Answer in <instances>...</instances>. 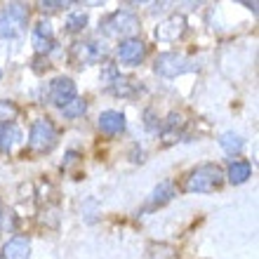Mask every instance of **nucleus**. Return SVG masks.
<instances>
[{
	"instance_id": "nucleus-1",
	"label": "nucleus",
	"mask_w": 259,
	"mask_h": 259,
	"mask_svg": "<svg viewBox=\"0 0 259 259\" xmlns=\"http://www.w3.org/2000/svg\"><path fill=\"white\" fill-rule=\"evenodd\" d=\"M224 184V172L214 163L198 165L184 179V191L189 193H212Z\"/></svg>"
},
{
	"instance_id": "nucleus-2",
	"label": "nucleus",
	"mask_w": 259,
	"mask_h": 259,
	"mask_svg": "<svg viewBox=\"0 0 259 259\" xmlns=\"http://www.w3.org/2000/svg\"><path fill=\"white\" fill-rule=\"evenodd\" d=\"M57 146V127L52 120L40 118L31 125V135H28V151L40 156V153H50Z\"/></svg>"
},
{
	"instance_id": "nucleus-3",
	"label": "nucleus",
	"mask_w": 259,
	"mask_h": 259,
	"mask_svg": "<svg viewBox=\"0 0 259 259\" xmlns=\"http://www.w3.org/2000/svg\"><path fill=\"white\" fill-rule=\"evenodd\" d=\"M28 21V10L21 3H10L0 10V38H17L21 35Z\"/></svg>"
},
{
	"instance_id": "nucleus-4",
	"label": "nucleus",
	"mask_w": 259,
	"mask_h": 259,
	"mask_svg": "<svg viewBox=\"0 0 259 259\" xmlns=\"http://www.w3.org/2000/svg\"><path fill=\"white\" fill-rule=\"evenodd\" d=\"M137 28H139V17L135 12H130V10H118L109 17V19H104L102 24V31L111 38H132L137 33Z\"/></svg>"
},
{
	"instance_id": "nucleus-5",
	"label": "nucleus",
	"mask_w": 259,
	"mask_h": 259,
	"mask_svg": "<svg viewBox=\"0 0 259 259\" xmlns=\"http://www.w3.org/2000/svg\"><path fill=\"white\" fill-rule=\"evenodd\" d=\"M198 64H193V59L182 55H175V52H165V55L156 57V64H153V71L163 78H177V75H184L189 71H196Z\"/></svg>"
},
{
	"instance_id": "nucleus-6",
	"label": "nucleus",
	"mask_w": 259,
	"mask_h": 259,
	"mask_svg": "<svg viewBox=\"0 0 259 259\" xmlns=\"http://www.w3.org/2000/svg\"><path fill=\"white\" fill-rule=\"evenodd\" d=\"M104 55H106V48L95 40H78V42H73V48H71V59H73L75 64H80V66L82 64L99 62Z\"/></svg>"
},
{
	"instance_id": "nucleus-7",
	"label": "nucleus",
	"mask_w": 259,
	"mask_h": 259,
	"mask_svg": "<svg viewBox=\"0 0 259 259\" xmlns=\"http://www.w3.org/2000/svg\"><path fill=\"white\" fill-rule=\"evenodd\" d=\"M146 57V45L139 38H127L118 45V59L127 66H137L142 64V59Z\"/></svg>"
},
{
	"instance_id": "nucleus-8",
	"label": "nucleus",
	"mask_w": 259,
	"mask_h": 259,
	"mask_svg": "<svg viewBox=\"0 0 259 259\" xmlns=\"http://www.w3.org/2000/svg\"><path fill=\"white\" fill-rule=\"evenodd\" d=\"M50 99L59 106V109H64L71 99H75V82L71 80V78H55V80L50 82Z\"/></svg>"
},
{
	"instance_id": "nucleus-9",
	"label": "nucleus",
	"mask_w": 259,
	"mask_h": 259,
	"mask_svg": "<svg viewBox=\"0 0 259 259\" xmlns=\"http://www.w3.org/2000/svg\"><path fill=\"white\" fill-rule=\"evenodd\" d=\"M31 40H33V48L38 55H48L50 50L55 48V31H52V24H50V21H38L33 26Z\"/></svg>"
},
{
	"instance_id": "nucleus-10",
	"label": "nucleus",
	"mask_w": 259,
	"mask_h": 259,
	"mask_svg": "<svg viewBox=\"0 0 259 259\" xmlns=\"http://www.w3.org/2000/svg\"><path fill=\"white\" fill-rule=\"evenodd\" d=\"M184 31H186V19L182 14H172L170 19H165L156 28V38L163 42H172V40H177V38H182Z\"/></svg>"
},
{
	"instance_id": "nucleus-11",
	"label": "nucleus",
	"mask_w": 259,
	"mask_h": 259,
	"mask_svg": "<svg viewBox=\"0 0 259 259\" xmlns=\"http://www.w3.org/2000/svg\"><path fill=\"white\" fill-rule=\"evenodd\" d=\"M99 130L109 137L120 135L125 130V116L120 111H104L102 116H99Z\"/></svg>"
},
{
	"instance_id": "nucleus-12",
	"label": "nucleus",
	"mask_w": 259,
	"mask_h": 259,
	"mask_svg": "<svg viewBox=\"0 0 259 259\" xmlns=\"http://www.w3.org/2000/svg\"><path fill=\"white\" fill-rule=\"evenodd\" d=\"M31 254V240L24 236H14L3 247V259H28Z\"/></svg>"
},
{
	"instance_id": "nucleus-13",
	"label": "nucleus",
	"mask_w": 259,
	"mask_h": 259,
	"mask_svg": "<svg viewBox=\"0 0 259 259\" xmlns=\"http://www.w3.org/2000/svg\"><path fill=\"white\" fill-rule=\"evenodd\" d=\"M21 142V130L14 123H5L0 125V151L7 153V151L14 149V144Z\"/></svg>"
},
{
	"instance_id": "nucleus-14",
	"label": "nucleus",
	"mask_w": 259,
	"mask_h": 259,
	"mask_svg": "<svg viewBox=\"0 0 259 259\" xmlns=\"http://www.w3.org/2000/svg\"><path fill=\"white\" fill-rule=\"evenodd\" d=\"M252 175V165L247 163V160H236V163L229 165V172H226V177L231 184H245L247 179Z\"/></svg>"
},
{
	"instance_id": "nucleus-15",
	"label": "nucleus",
	"mask_w": 259,
	"mask_h": 259,
	"mask_svg": "<svg viewBox=\"0 0 259 259\" xmlns=\"http://www.w3.org/2000/svg\"><path fill=\"white\" fill-rule=\"evenodd\" d=\"M172 196H177V191H175V186L170 184V182H163V184H158L156 189H153V193H151V207H160V205H165V203H170L172 200Z\"/></svg>"
},
{
	"instance_id": "nucleus-16",
	"label": "nucleus",
	"mask_w": 259,
	"mask_h": 259,
	"mask_svg": "<svg viewBox=\"0 0 259 259\" xmlns=\"http://www.w3.org/2000/svg\"><path fill=\"white\" fill-rule=\"evenodd\" d=\"M219 146H222L229 156H238L240 151H243V139H240L236 132H224V135L219 137Z\"/></svg>"
},
{
	"instance_id": "nucleus-17",
	"label": "nucleus",
	"mask_w": 259,
	"mask_h": 259,
	"mask_svg": "<svg viewBox=\"0 0 259 259\" xmlns=\"http://www.w3.org/2000/svg\"><path fill=\"white\" fill-rule=\"evenodd\" d=\"M85 111H88V102H85V99H80V97H75V99H71V102L64 106L62 113L66 118H80Z\"/></svg>"
},
{
	"instance_id": "nucleus-18",
	"label": "nucleus",
	"mask_w": 259,
	"mask_h": 259,
	"mask_svg": "<svg viewBox=\"0 0 259 259\" xmlns=\"http://www.w3.org/2000/svg\"><path fill=\"white\" fill-rule=\"evenodd\" d=\"M17 116H19V106H17L14 102H5V99H0V125L12 123Z\"/></svg>"
},
{
	"instance_id": "nucleus-19",
	"label": "nucleus",
	"mask_w": 259,
	"mask_h": 259,
	"mask_svg": "<svg viewBox=\"0 0 259 259\" xmlns=\"http://www.w3.org/2000/svg\"><path fill=\"white\" fill-rule=\"evenodd\" d=\"M85 26H88V14L85 12L68 14V19H66V31L68 33H78V31H82Z\"/></svg>"
},
{
	"instance_id": "nucleus-20",
	"label": "nucleus",
	"mask_w": 259,
	"mask_h": 259,
	"mask_svg": "<svg viewBox=\"0 0 259 259\" xmlns=\"http://www.w3.org/2000/svg\"><path fill=\"white\" fill-rule=\"evenodd\" d=\"M137 90V82L132 80V78H120L118 75L116 80L111 82V92L113 95H130V92H135Z\"/></svg>"
},
{
	"instance_id": "nucleus-21",
	"label": "nucleus",
	"mask_w": 259,
	"mask_h": 259,
	"mask_svg": "<svg viewBox=\"0 0 259 259\" xmlns=\"http://www.w3.org/2000/svg\"><path fill=\"white\" fill-rule=\"evenodd\" d=\"M0 226H3V229H14V214L12 212H3V214H0Z\"/></svg>"
},
{
	"instance_id": "nucleus-22",
	"label": "nucleus",
	"mask_w": 259,
	"mask_h": 259,
	"mask_svg": "<svg viewBox=\"0 0 259 259\" xmlns=\"http://www.w3.org/2000/svg\"><path fill=\"white\" fill-rule=\"evenodd\" d=\"M62 7H68V3H40V10L42 12H57Z\"/></svg>"
},
{
	"instance_id": "nucleus-23",
	"label": "nucleus",
	"mask_w": 259,
	"mask_h": 259,
	"mask_svg": "<svg viewBox=\"0 0 259 259\" xmlns=\"http://www.w3.org/2000/svg\"><path fill=\"white\" fill-rule=\"evenodd\" d=\"M245 7H250L252 12H257V3H245Z\"/></svg>"
},
{
	"instance_id": "nucleus-24",
	"label": "nucleus",
	"mask_w": 259,
	"mask_h": 259,
	"mask_svg": "<svg viewBox=\"0 0 259 259\" xmlns=\"http://www.w3.org/2000/svg\"><path fill=\"white\" fill-rule=\"evenodd\" d=\"M0 78H3V71H0Z\"/></svg>"
}]
</instances>
